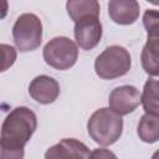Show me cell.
I'll list each match as a JSON object with an SVG mask.
<instances>
[{
	"instance_id": "obj_19",
	"label": "cell",
	"mask_w": 159,
	"mask_h": 159,
	"mask_svg": "<svg viewBox=\"0 0 159 159\" xmlns=\"http://www.w3.org/2000/svg\"><path fill=\"white\" fill-rule=\"evenodd\" d=\"M7 9H9V4L5 0H0V19H4L7 14Z\"/></svg>"
},
{
	"instance_id": "obj_11",
	"label": "cell",
	"mask_w": 159,
	"mask_h": 159,
	"mask_svg": "<svg viewBox=\"0 0 159 159\" xmlns=\"http://www.w3.org/2000/svg\"><path fill=\"white\" fill-rule=\"evenodd\" d=\"M159 36H149L147 43L143 47L140 61L144 71L153 77H157L159 75Z\"/></svg>"
},
{
	"instance_id": "obj_9",
	"label": "cell",
	"mask_w": 159,
	"mask_h": 159,
	"mask_svg": "<svg viewBox=\"0 0 159 159\" xmlns=\"http://www.w3.org/2000/svg\"><path fill=\"white\" fill-rule=\"evenodd\" d=\"M29 93L36 102L41 104H50L57 99L60 94V84L55 78L41 75L31 81Z\"/></svg>"
},
{
	"instance_id": "obj_14",
	"label": "cell",
	"mask_w": 159,
	"mask_h": 159,
	"mask_svg": "<svg viewBox=\"0 0 159 159\" xmlns=\"http://www.w3.org/2000/svg\"><path fill=\"white\" fill-rule=\"evenodd\" d=\"M66 9L73 22L78 17L88 14L99 15V4L96 0H70L66 2Z\"/></svg>"
},
{
	"instance_id": "obj_10",
	"label": "cell",
	"mask_w": 159,
	"mask_h": 159,
	"mask_svg": "<svg viewBox=\"0 0 159 159\" xmlns=\"http://www.w3.org/2000/svg\"><path fill=\"white\" fill-rule=\"evenodd\" d=\"M109 17L119 25H132L139 17V4L135 0H112L108 4Z\"/></svg>"
},
{
	"instance_id": "obj_4",
	"label": "cell",
	"mask_w": 159,
	"mask_h": 159,
	"mask_svg": "<svg viewBox=\"0 0 159 159\" xmlns=\"http://www.w3.org/2000/svg\"><path fill=\"white\" fill-rule=\"evenodd\" d=\"M12 37L21 52L39 48L42 41V22L39 16L30 12L20 15L12 26Z\"/></svg>"
},
{
	"instance_id": "obj_18",
	"label": "cell",
	"mask_w": 159,
	"mask_h": 159,
	"mask_svg": "<svg viewBox=\"0 0 159 159\" xmlns=\"http://www.w3.org/2000/svg\"><path fill=\"white\" fill-rule=\"evenodd\" d=\"M88 159H118L117 155L106 148H97L94 150H92L89 153V158Z\"/></svg>"
},
{
	"instance_id": "obj_1",
	"label": "cell",
	"mask_w": 159,
	"mask_h": 159,
	"mask_svg": "<svg viewBox=\"0 0 159 159\" xmlns=\"http://www.w3.org/2000/svg\"><path fill=\"white\" fill-rule=\"evenodd\" d=\"M37 128V117L27 107L14 108L4 119L0 142L17 148H24Z\"/></svg>"
},
{
	"instance_id": "obj_5",
	"label": "cell",
	"mask_w": 159,
	"mask_h": 159,
	"mask_svg": "<svg viewBox=\"0 0 159 159\" xmlns=\"http://www.w3.org/2000/svg\"><path fill=\"white\" fill-rule=\"evenodd\" d=\"M42 55L45 62L50 67L65 71L75 66L78 58V48L71 39L58 36L53 37L45 45Z\"/></svg>"
},
{
	"instance_id": "obj_16",
	"label": "cell",
	"mask_w": 159,
	"mask_h": 159,
	"mask_svg": "<svg viewBox=\"0 0 159 159\" xmlns=\"http://www.w3.org/2000/svg\"><path fill=\"white\" fill-rule=\"evenodd\" d=\"M143 24L149 36H159L158 35V11L157 10H147L143 16Z\"/></svg>"
},
{
	"instance_id": "obj_15",
	"label": "cell",
	"mask_w": 159,
	"mask_h": 159,
	"mask_svg": "<svg viewBox=\"0 0 159 159\" xmlns=\"http://www.w3.org/2000/svg\"><path fill=\"white\" fill-rule=\"evenodd\" d=\"M17 52L14 46L0 43V72L9 70L16 61Z\"/></svg>"
},
{
	"instance_id": "obj_2",
	"label": "cell",
	"mask_w": 159,
	"mask_h": 159,
	"mask_svg": "<svg viewBox=\"0 0 159 159\" xmlns=\"http://www.w3.org/2000/svg\"><path fill=\"white\" fill-rule=\"evenodd\" d=\"M89 137L99 145L116 143L123 132V119L109 108H99L92 113L87 122Z\"/></svg>"
},
{
	"instance_id": "obj_6",
	"label": "cell",
	"mask_w": 159,
	"mask_h": 159,
	"mask_svg": "<svg viewBox=\"0 0 159 159\" xmlns=\"http://www.w3.org/2000/svg\"><path fill=\"white\" fill-rule=\"evenodd\" d=\"M102 24L98 14H88L75 21V40L82 50L94 48L102 39Z\"/></svg>"
},
{
	"instance_id": "obj_3",
	"label": "cell",
	"mask_w": 159,
	"mask_h": 159,
	"mask_svg": "<svg viewBox=\"0 0 159 159\" xmlns=\"http://www.w3.org/2000/svg\"><path fill=\"white\" fill-rule=\"evenodd\" d=\"M132 57L127 48L113 45L101 52L94 61V71L102 80H114L129 72Z\"/></svg>"
},
{
	"instance_id": "obj_8",
	"label": "cell",
	"mask_w": 159,
	"mask_h": 159,
	"mask_svg": "<svg viewBox=\"0 0 159 159\" xmlns=\"http://www.w3.org/2000/svg\"><path fill=\"white\" fill-rule=\"evenodd\" d=\"M89 153L84 143L75 138H65L46 150L45 159H88Z\"/></svg>"
},
{
	"instance_id": "obj_17",
	"label": "cell",
	"mask_w": 159,
	"mask_h": 159,
	"mask_svg": "<svg viewBox=\"0 0 159 159\" xmlns=\"http://www.w3.org/2000/svg\"><path fill=\"white\" fill-rule=\"evenodd\" d=\"M24 148L6 145L0 142V159H24Z\"/></svg>"
},
{
	"instance_id": "obj_13",
	"label": "cell",
	"mask_w": 159,
	"mask_h": 159,
	"mask_svg": "<svg viewBox=\"0 0 159 159\" xmlns=\"http://www.w3.org/2000/svg\"><path fill=\"white\" fill-rule=\"evenodd\" d=\"M158 88L159 83L155 78H150L145 82L143 93L140 94V103L147 114L158 116L159 104H158Z\"/></svg>"
},
{
	"instance_id": "obj_7",
	"label": "cell",
	"mask_w": 159,
	"mask_h": 159,
	"mask_svg": "<svg viewBox=\"0 0 159 159\" xmlns=\"http://www.w3.org/2000/svg\"><path fill=\"white\" fill-rule=\"evenodd\" d=\"M109 109L118 116H127L132 113L140 103V93L137 87L124 84L116 87L108 97Z\"/></svg>"
},
{
	"instance_id": "obj_12",
	"label": "cell",
	"mask_w": 159,
	"mask_h": 159,
	"mask_svg": "<svg viewBox=\"0 0 159 159\" xmlns=\"http://www.w3.org/2000/svg\"><path fill=\"white\" fill-rule=\"evenodd\" d=\"M138 135L144 143H155L159 139V116L144 114L138 123Z\"/></svg>"
}]
</instances>
